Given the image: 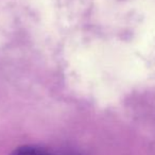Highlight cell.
Wrapping results in <instances>:
<instances>
[{
  "instance_id": "obj_1",
  "label": "cell",
  "mask_w": 155,
  "mask_h": 155,
  "mask_svg": "<svg viewBox=\"0 0 155 155\" xmlns=\"http://www.w3.org/2000/svg\"><path fill=\"white\" fill-rule=\"evenodd\" d=\"M10 155H50V154L46 150H44L43 148H41V147L27 144V146L18 147Z\"/></svg>"
}]
</instances>
